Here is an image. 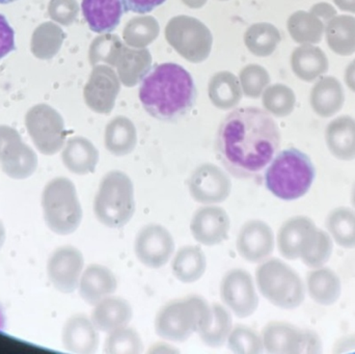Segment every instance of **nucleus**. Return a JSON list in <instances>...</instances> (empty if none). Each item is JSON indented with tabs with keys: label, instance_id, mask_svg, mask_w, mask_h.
<instances>
[{
	"label": "nucleus",
	"instance_id": "obj_20",
	"mask_svg": "<svg viewBox=\"0 0 355 354\" xmlns=\"http://www.w3.org/2000/svg\"><path fill=\"white\" fill-rule=\"evenodd\" d=\"M81 10L91 30L112 33L124 14L122 0H83Z\"/></svg>",
	"mask_w": 355,
	"mask_h": 354
},
{
	"label": "nucleus",
	"instance_id": "obj_9",
	"mask_svg": "<svg viewBox=\"0 0 355 354\" xmlns=\"http://www.w3.org/2000/svg\"><path fill=\"white\" fill-rule=\"evenodd\" d=\"M264 351L270 354L320 353L322 341L313 330L286 321H271L262 330Z\"/></svg>",
	"mask_w": 355,
	"mask_h": 354
},
{
	"label": "nucleus",
	"instance_id": "obj_39",
	"mask_svg": "<svg viewBox=\"0 0 355 354\" xmlns=\"http://www.w3.org/2000/svg\"><path fill=\"white\" fill-rule=\"evenodd\" d=\"M345 82L347 87L355 93V60L346 69Z\"/></svg>",
	"mask_w": 355,
	"mask_h": 354
},
{
	"label": "nucleus",
	"instance_id": "obj_5",
	"mask_svg": "<svg viewBox=\"0 0 355 354\" xmlns=\"http://www.w3.org/2000/svg\"><path fill=\"white\" fill-rule=\"evenodd\" d=\"M212 317V306L202 297L192 295L164 306L156 315L155 332L164 340L183 343L202 332Z\"/></svg>",
	"mask_w": 355,
	"mask_h": 354
},
{
	"label": "nucleus",
	"instance_id": "obj_8",
	"mask_svg": "<svg viewBox=\"0 0 355 354\" xmlns=\"http://www.w3.org/2000/svg\"><path fill=\"white\" fill-rule=\"evenodd\" d=\"M41 204L50 231L67 236L78 230L83 212L76 187L70 179L58 177L48 182L42 193Z\"/></svg>",
	"mask_w": 355,
	"mask_h": 354
},
{
	"label": "nucleus",
	"instance_id": "obj_22",
	"mask_svg": "<svg viewBox=\"0 0 355 354\" xmlns=\"http://www.w3.org/2000/svg\"><path fill=\"white\" fill-rule=\"evenodd\" d=\"M325 143L334 157L340 161L355 160V120L349 116L335 118L327 125Z\"/></svg>",
	"mask_w": 355,
	"mask_h": 354
},
{
	"label": "nucleus",
	"instance_id": "obj_7",
	"mask_svg": "<svg viewBox=\"0 0 355 354\" xmlns=\"http://www.w3.org/2000/svg\"><path fill=\"white\" fill-rule=\"evenodd\" d=\"M135 209V185L130 177L120 170L106 174L94 202L97 220L107 228L121 229L130 222Z\"/></svg>",
	"mask_w": 355,
	"mask_h": 354
},
{
	"label": "nucleus",
	"instance_id": "obj_11",
	"mask_svg": "<svg viewBox=\"0 0 355 354\" xmlns=\"http://www.w3.org/2000/svg\"><path fill=\"white\" fill-rule=\"evenodd\" d=\"M175 249L173 235L160 224H148L135 237V256L143 265L152 269L166 266L172 259Z\"/></svg>",
	"mask_w": 355,
	"mask_h": 354
},
{
	"label": "nucleus",
	"instance_id": "obj_31",
	"mask_svg": "<svg viewBox=\"0 0 355 354\" xmlns=\"http://www.w3.org/2000/svg\"><path fill=\"white\" fill-rule=\"evenodd\" d=\"M143 349L139 333L129 326L108 333L104 344V351L107 354H141Z\"/></svg>",
	"mask_w": 355,
	"mask_h": 354
},
{
	"label": "nucleus",
	"instance_id": "obj_34",
	"mask_svg": "<svg viewBox=\"0 0 355 354\" xmlns=\"http://www.w3.org/2000/svg\"><path fill=\"white\" fill-rule=\"evenodd\" d=\"M295 104V96L291 89L279 87L275 89V97L269 101L268 110L277 116H288L293 110Z\"/></svg>",
	"mask_w": 355,
	"mask_h": 354
},
{
	"label": "nucleus",
	"instance_id": "obj_28",
	"mask_svg": "<svg viewBox=\"0 0 355 354\" xmlns=\"http://www.w3.org/2000/svg\"><path fill=\"white\" fill-rule=\"evenodd\" d=\"M325 226L334 243L344 249H355V210L354 208H335L329 212Z\"/></svg>",
	"mask_w": 355,
	"mask_h": 354
},
{
	"label": "nucleus",
	"instance_id": "obj_4",
	"mask_svg": "<svg viewBox=\"0 0 355 354\" xmlns=\"http://www.w3.org/2000/svg\"><path fill=\"white\" fill-rule=\"evenodd\" d=\"M316 170L311 158L295 148L275 156L265 172L266 188L277 199L295 201L310 191Z\"/></svg>",
	"mask_w": 355,
	"mask_h": 354
},
{
	"label": "nucleus",
	"instance_id": "obj_40",
	"mask_svg": "<svg viewBox=\"0 0 355 354\" xmlns=\"http://www.w3.org/2000/svg\"><path fill=\"white\" fill-rule=\"evenodd\" d=\"M179 351L178 349L174 348V347L171 346V345L164 344V343H159V344H155L154 346L151 347V349L149 351V353H164V354H170V353H178Z\"/></svg>",
	"mask_w": 355,
	"mask_h": 354
},
{
	"label": "nucleus",
	"instance_id": "obj_32",
	"mask_svg": "<svg viewBox=\"0 0 355 354\" xmlns=\"http://www.w3.org/2000/svg\"><path fill=\"white\" fill-rule=\"evenodd\" d=\"M227 348L237 354H260L264 353L262 336L254 328L246 326H233L227 341Z\"/></svg>",
	"mask_w": 355,
	"mask_h": 354
},
{
	"label": "nucleus",
	"instance_id": "obj_13",
	"mask_svg": "<svg viewBox=\"0 0 355 354\" xmlns=\"http://www.w3.org/2000/svg\"><path fill=\"white\" fill-rule=\"evenodd\" d=\"M83 268V253L76 247L64 245L56 249L48 259V278L56 290L70 294L78 289Z\"/></svg>",
	"mask_w": 355,
	"mask_h": 354
},
{
	"label": "nucleus",
	"instance_id": "obj_17",
	"mask_svg": "<svg viewBox=\"0 0 355 354\" xmlns=\"http://www.w3.org/2000/svg\"><path fill=\"white\" fill-rule=\"evenodd\" d=\"M62 341L64 349L70 353L94 354L99 348V330L89 317L83 314H76L64 324Z\"/></svg>",
	"mask_w": 355,
	"mask_h": 354
},
{
	"label": "nucleus",
	"instance_id": "obj_44",
	"mask_svg": "<svg viewBox=\"0 0 355 354\" xmlns=\"http://www.w3.org/2000/svg\"><path fill=\"white\" fill-rule=\"evenodd\" d=\"M17 1V0H0V3L1 4H8L12 3V2Z\"/></svg>",
	"mask_w": 355,
	"mask_h": 354
},
{
	"label": "nucleus",
	"instance_id": "obj_29",
	"mask_svg": "<svg viewBox=\"0 0 355 354\" xmlns=\"http://www.w3.org/2000/svg\"><path fill=\"white\" fill-rule=\"evenodd\" d=\"M213 317L209 326L198 335L200 341L211 348H220L233 330V318L229 310L218 303L212 305Z\"/></svg>",
	"mask_w": 355,
	"mask_h": 354
},
{
	"label": "nucleus",
	"instance_id": "obj_37",
	"mask_svg": "<svg viewBox=\"0 0 355 354\" xmlns=\"http://www.w3.org/2000/svg\"><path fill=\"white\" fill-rule=\"evenodd\" d=\"M311 12L316 15L318 18H320L323 22L327 23L329 22L331 19H333L334 17L337 15V12H336L335 8L329 3H318L316 6H313L311 8Z\"/></svg>",
	"mask_w": 355,
	"mask_h": 354
},
{
	"label": "nucleus",
	"instance_id": "obj_15",
	"mask_svg": "<svg viewBox=\"0 0 355 354\" xmlns=\"http://www.w3.org/2000/svg\"><path fill=\"white\" fill-rule=\"evenodd\" d=\"M231 220L229 214L219 206L207 205L192 216L190 232L194 240L206 247H215L227 240Z\"/></svg>",
	"mask_w": 355,
	"mask_h": 354
},
{
	"label": "nucleus",
	"instance_id": "obj_35",
	"mask_svg": "<svg viewBox=\"0 0 355 354\" xmlns=\"http://www.w3.org/2000/svg\"><path fill=\"white\" fill-rule=\"evenodd\" d=\"M16 49L15 31L3 15L0 14V60Z\"/></svg>",
	"mask_w": 355,
	"mask_h": 354
},
{
	"label": "nucleus",
	"instance_id": "obj_30",
	"mask_svg": "<svg viewBox=\"0 0 355 354\" xmlns=\"http://www.w3.org/2000/svg\"><path fill=\"white\" fill-rule=\"evenodd\" d=\"M324 28L325 23L313 12H297L289 20L290 33L298 43H320Z\"/></svg>",
	"mask_w": 355,
	"mask_h": 354
},
{
	"label": "nucleus",
	"instance_id": "obj_3",
	"mask_svg": "<svg viewBox=\"0 0 355 354\" xmlns=\"http://www.w3.org/2000/svg\"><path fill=\"white\" fill-rule=\"evenodd\" d=\"M277 243L282 257L300 260L311 269L327 265L334 253V241L327 231L304 215L286 220L277 232Z\"/></svg>",
	"mask_w": 355,
	"mask_h": 354
},
{
	"label": "nucleus",
	"instance_id": "obj_36",
	"mask_svg": "<svg viewBox=\"0 0 355 354\" xmlns=\"http://www.w3.org/2000/svg\"><path fill=\"white\" fill-rule=\"evenodd\" d=\"M166 1V0H122V3L125 12L147 14Z\"/></svg>",
	"mask_w": 355,
	"mask_h": 354
},
{
	"label": "nucleus",
	"instance_id": "obj_18",
	"mask_svg": "<svg viewBox=\"0 0 355 354\" xmlns=\"http://www.w3.org/2000/svg\"><path fill=\"white\" fill-rule=\"evenodd\" d=\"M118 289V280L114 272L100 264H92L83 270L79 281L81 299L89 306H96L106 297H112Z\"/></svg>",
	"mask_w": 355,
	"mask_h": 354
},
{
	"label": "nucleus",
	"instance_id": "obj_19",
	"mask_svg": "<svg viewBox=\"0 0 355 354\" xmlns=\"http://www.w3.org/2000/svg\"><path fill=\"white\" fill-rule=\"evenodd\" d=\"M306 294L314 303L322 307H331L341 299L342 281L331 268H313L306 281Z\"/></svg>",
	"mask_w": 355,
	"mask_h": 354
},
{
	"label": "nucleus",
	"instance_id": "obj_43",
	"mask_svg": "<svg viewBox=\"0 0 355 354\" xmlns=\"http://www.w3.org/2000/svg\"><path fill=\"white\" fill-rule=\"evenodd\" d=\"M350 201H352V208L355 210V183L352 189V195H350Z\"/></svg>",
	"mask_w": 355,
	"mask_h": 354
},
{
	"label": "nucleus",
	"instance_id": "obj_10",
	"mask_svg": "<svg viewBox=\"0 0 355 354\" xmlns=\"http://www.w3.org/2000/svg\"><path fill=\"white\" fill-rule=\"evenodd\" d=\"M220 297L225 307L238 318L256 313L259 295L252 274L241 268L230 270L220 283Z\"/></svg>",
	"mask_w": 355,
	"mask_h": 354
},
{
	"label": "nucleus",
	"instance_id": "obj_16",
	"mask_svg": "<svg viewBox=\"0 0 355 354\" xmlns=\"http://www.w3.org/2000/svg\"><path fill=\"white\" fill-rule=\"evenodd\" d=\"M37 155L22 145L15 135L0 134V166L2 172L14 180H25L37 168Z\"/></svg>",
	"mask_w": 355,
	"mask_h": 354
},
{
	"label": "nucleus",
	"instance_id": "obj_1",
	"mask_svg": "<svg viewBox=\"0 0 355 354\" xmlns=\"http://www.w3.org/2000/svg\"><path fill=\"white\" fill-rule=\"evenodd\" d=\"M281 147V132L269 112L254 106L232 110L219 125L217 158L238 179L264 170Z\"/></svg>",
	"mask_w": 355,
	"mask_h": 354
},
{
	"label": "nucleus",
	"instance_id": "obj_38",
	"mask_svg": "<svg viewBox=\"0 0 355 354\" xmlns=\"http://www.w3.org/2000/svg\"><path fill=\"white\" fill-rule=\"evenodd\" d=\"M355 351V334L342 337L335 344L334 353H344Z\"/></svg>",
	"mask_w": 355,
	"mask_h": 354
},
{
	"label": "nucleus",
	"instance_id": "obj_42",
	"mask_svg": "<svg viewBox=\"0 0 355 354\" xmlns=\"http://www.w3.org/2000/svg\"><path fill=\"white\" fill-rule=\"evenodd\" d=\"M6 227L2 224L1 220H0V249L3 247L4 242H6Z\"/></svg>",
	"mask_w": 355,
	"mask_h": 354
},
{
	"label": "nucleus",
	"instance_id": "obj_12",
	"mask_svg": "<svg viewBox=\"0 0 355 354\" xmlns=\"http://www.w3.org/2000/svg\"><path fill=\"white\" fill-rule=\"evenodd\" d=\"M188 189L194 201L202 205H216L229 199L232 182L225 170L212 163L200 164L188 180Z\"/></svg>",
	"mask_w": 355,
	"mask_h": 354
},
{
	"label": "nucleus",
	"instance_id": "obj_23",
	"mask_svg": "<svg viewBox=\"0 0 355 354\" xmlns=\"http://www.w3.org/2000/svg\"><path fill=\"white\" fill-rule=\"evenodd\" d=\"M345 101L343 87L335 77H321L311 91V105L321 118H331L342 109Z\"/></svg>",
	"mask_w": 355,
	"mask_h": 354
},
{
	"label": "nucleus",
	"instance_id": "obj_24",
	"mask_svg": "<svg viewBox=\"0 0 355 354\" xmlns=\"http://www.w3.org/2000/svg\"><path fill=\"white\" fill-rule=\"evenodd\" d=\"M62 160L72 174L85 176L95 172L99 162V152L85 139H73L64 148Z\"/></svg>",
	"mask_w": 355,
	"mask_h": 354
},
{
	"label": "nucleus",
	"instance_id": "obj_33",
	"mask_svg": "<svg viewBox=\"0 0 355 354\" xmlns=\"http://www.w3.org/2000/svg\"><path fill=\"white\" fill-rule=\"evenodd\" d=\"M105 145L112 155H129L137 145L135 129L129 124L110 125L106 132Z\"/></svg>",
	"mask_w": 355,
	"mask_h": 354
},
{
	"label": "nucleus",
	"instance_id": "obj_14",
	"mask_svg": "<svg viewBox=\"0 0 355 354\" xmlns=\"http://www.w3.org/2000/svg\"><path fill=\"white\" fill-rule=\"evenodd\" d=\"M236 247L240 257L245 261L262 263L269 259L275 251V233L263 220H248L240 229Z\"/></svg>",
	"mask_w": 355,
	"mask_h": 354
},
{
	"label": "nucleus",
	"instance_id": "obj_41",
	"mask_svg": "<svg viewBox=\"0 0 355 354\" xmlns=\"http://www.w3.org/2000/svg\"><path fill=\"white\" fill-rule=\"evenodd\" d=\"M340 10L355 14V0H334Z\"/></svg>",
	"mask_w": 355,
	"mask_h": 354
},
{
	"label": "nucleus",
	"instance_id": "obj_27",
	"mask_svg": "<svg viewBox=\"0 0 355 354\" xmlns=\"http://www.w3.org/2000/svg\"><path fill=\"white\" fill-rule=\"evenodd\" d=\"M327 41L331 51L342 56L355 52V18L348 15L335 16L325 25Z\"/></svg>",
	"mask_w": 355,
	"mask_h": 354
},
{
	"label": "nucleus",
	"instance_id": "obj_26",
	"mask_svg": "<svg viewBox=\"0 0 355 354\" xmlns=\"http://www.w3.org/2000/svg\"><path fill=\"white\" fill-rule=\"evenodd\" d=\"M292 67L300 79L311 82L329 71V60L320 48L304 45L294 51Z\"/></svg>",
	"mask_w": 355,
	"mask_h": 354
},
{
	"label": "nucleus",
	"instance_id": "obj_25",
	"mask_svg": "<svg viewBox=\"0 0 355 354\" xmlns=\"http://www.w3.org/2000/svg\"><path fill=\"white\" fill-rule=\"evenodd\" d=\"M207 259L200 247L186 245L181 247L172 262L175 278L184 284L198 282L206 272Z\"/></svg>",
	"mask_w": 355,
	"mask_h": 354
},
{
	"label": "nucleus",
	"instance_id": "obj_21",
	"mask_svg": "<svg viewBox=\"0 0 355 354\" xmlns=\"http://www.w3.org/2000/svg\"><path fill=\"white\" fill-rule=\"evenodd\" d=\"M94 307L92 321L99 332L105 334L128 326L133 317V310L130 303L121 297L112 295Z\"/></svg>",
	"mask_w": 355,
	"mask_h": 354
},
{
	"label": "nucleus",
	"instance_id": "obj_6",
	"mask_svg": "<svg viewBox=\"0 0 355 354\" xmlns=\"http://www.w3.org/2000/svg\"><path fill=\"white\" fill-rule=\"evenodd\" d=\"M256 285L262 297L279 309H297L306 299V283L302 276L277 258L260 263L256 270Z\"/></svg>",
	"mask_w": 355,
	"mask_h": 354
},
{
	"label": "nucleus",
	"instance_id": "obj_2",
	"mask_svg": "<svg viewBox=\"0 0 355 354\" xmlns=\"http://www.w3.org/2000/svg\"><path fill=\"white\" fill-rule=\"evenodd\" d=\"M196 96L191 75L174 62L154 67L139 87V100L146 112L164 122H174L186 116L196 104Z\"/></svg>",
	"mask_w": 355,
	"mask_h": 354
}]
</instances>
